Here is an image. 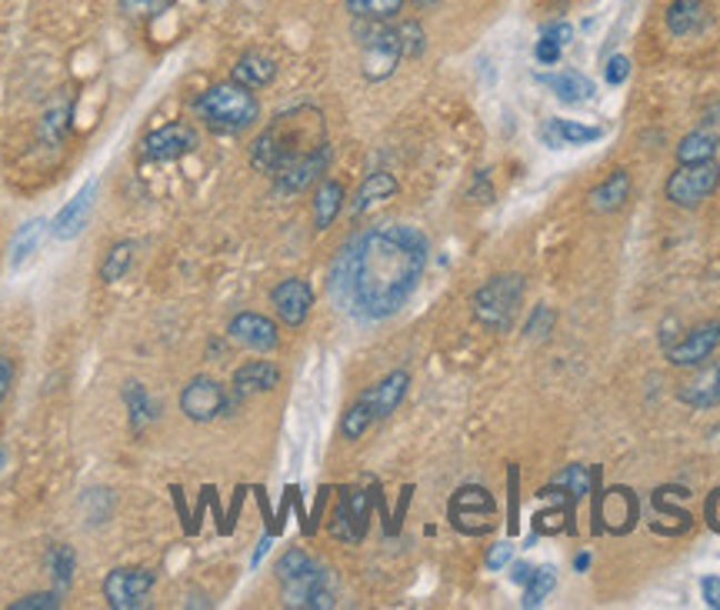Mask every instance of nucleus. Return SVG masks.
<instances>
[{
    "instance_id": "obj_1",
    "label": "nucleus",
    "mask_w": 720,
    "mask_h": 610,
    "mask_svg": "<svg viewBox=\"0 0 720 610\" xmlns=\"http://www.w3.org/2000/svg\"><path fill=\"white\" fill-rule=\"evenodd\" d=\"M427 237L410 223L370 227L337 253L330 293L357 320H387L413 297L427 270Z\"/></svg>"
},
{
    "instance_id": "obj_2",
    "label": "nucleus",
    "mask_w": 720,
    "mask_h": 610,
    "mask_svg": "<svg viewBox=\"0 0 720 610\" xmlns=\"http://www.w3.org/2000/svg\"><path fill=\"white\" fill-rule=\"evenodd\" d=\"M327 120L317 107L300 103L283 113H277L250 143V163L253 170L267 173L270 180L280 177L283 170L317 157L327 150Z\"/></svg>"
},
{
    "instance_id": "obj_3",
    "label": "nucleus",
    "mask_w": 720,
    "mask_h": 610,
    "mask_svg": "<svg viewBox=\"0 0 720 610\" xmlns=\"http://www.w3.org/2000/svg\"><path fill=\"white\" fill-rule=\"evenodd\" d=\"M193 113L217 133H240L257 123L260 103L250 93V87H240L237 80L213 83L203 93L193 97Z\"/></svg>"
},
{
    "instance_id": "obj_4",
    "label": "nucleus",
    "mask_w": 720,
    "mask_h": 610,
    "mask_svg": "<svg viewBox=\"0 0 720 610\" xmlns=\"http://www.w3.org/2000/svg\"><path fill=\"white\" fill-rule=\"evenodd\" d=\"M520 303H523V277L520 273H497V277L483 280L470 297L473 317L493 333H507L513 327Z\"/></svg>"
},
{
    "instance_id": "obj_5",
    "label": "nucleus",
    "mask_w": 720,
    "mask_h": 610,
    "mask_svg": "<svg viewBox=\"0 0 720 610\" xmlns=\"http://www.w3.org/2000/svg\"><path fill=\"white\" fill-rule=\"evenodd\" d=\"M357 37H360V70L367 80H387L397 63L403 60L397 27L387 20H357Z\"/></svg>"
},
{
    "instance_id": "obj_6",
    "label": "nucleus",
    "mask_w": 720,
    "mask_h": 610,
    "mask_svg": "<svg viewBox=\"0 0 720 610\" xmlns=\"http://www.w3.org/2000/svg\"><path fill=\"white\" fill-rule=\"evenodd\" d=\"M377 493L380 487L373 483L370 490H360V487H343L340 490V500L330 513V533L343 543H360L367 537V527H370V510L377 507Z\"/></svg>"
},
{
    "instance_id": "obj_7",
    "label": "nucleus",
    "mask_w": 720,
    "mask_h": 610,
    "mask_svg": "<svg viewBox=\"0 0 720 610\" xmlns=\"http://www.w3.org/2000/svg\"><path fill=\"white\" fill-rule=\"evenodd\" d=\"M720 183V167L713 160H700V163H680L670 180H667V200L673 207L693 210L700 207Z\"/></svg>"
},
{
    "instance_id": "obj_8",
    "label": "nucleus",
    "mask_w": 720,
    "mask_h": 610,
    "mask_svg": "<svg viewBox=\"0 0 720 610\" xmlns=\"http://www.w3.org/2000/svg\"><path fill=\"white\" fill-rule=\"evenodd\" d=\"M493 513H497V500L490 497L487 487L467 483L450 497V523L453 530L467 533V537H483L493 530Z\"/></svg>"
},
{
    "instance_id": "obj_9",
    "label": "nucleus",
    "mask_w": 720,
    "mask_h": 610,
    "mask_svg": "<svg viewBox=\"0 0 720 610\" xmlns=\"http://www.w3.org/2000/svg\"><path fill=\"white\" fill-rule=\"evenodd\" d=\"M197 147H200V133L190 123L173 120V123H163V127L150 130L140 140V157L147 163H167V160H180V157L193 153Z\"/></svg>"
},
{
    "instance_id": "obj_10",
    "label": "nucleus",
    "mask_w": 720,
    "mask_h": 610,
    "mask_svg": "<svg viewBox=\"0 0 720 610\" xmlns=\"http://www.w3.org/2000/svg\"><path fill=\"white\" fill-rule=\"evenodd\" d=\"M153 580L157 577L147 567H117L103 577V597L113 610H137L147 603Z\"/></svg>"
},
{
    "instance_id": "obj_11",
    "label": "nucleus",
    "mask_w": 720,
    "mask_h": 610,
    "mask_svg": "<svg viewBox=\"0 0 720 610\" xmlns=\"http://www.w3.org/2000/svg\"><path fill=\"white\" fill-rule=\"evenodd\" d=\"M227 400H230V393L213 377H203V373L187 380V387L180 390V410L193 423H207V420L227 413Z\"/></svg>"
},
{
    "instance_id": "obj_12",
    "label": "nucleus",
    "mask_w": 720,
    "mask_h": 610,
    "mask_svg": "<svg viewBox=\"0 0 720 610\" xmlns=\"http://www.w3.org/2000/svg\"><path fill=\"white\" fill-rule=\"evenodd\" d=\"M283 607H297V610H327V607H333V590L327 583V570L320 563H313L307 573L287 580L283 583Z\"/></svg>"
},
{
    "instance_id": "obj_13",
    "label": "nucleus",
    "mask_w": 720,
    "mask_h": 610,
    "mask_svg": "<svg viewBox=\"0 0 720 610\" xmlns=\"http://www.w3.org/2000/svg\"><path fill=\"white\" fill-rule=\"evenodd\" d=\"M637 513H640V503L630 487H610L607 493L597 497V530L627 533L633 530Z\"/></svg>"
},
{
    "instance_id": "obj_14",
    "label": "nucleus",
    "mask_w": 720,
    "mask_h": 610,
    "mask_svg": "<svg viewBox=\"0 0 720 610\" xmlns=\"http://www.w3.org/2000/svg\"><path fill=\"white\" fill-rule=\"evenodd\" d=\"M97 193H100V180L97 177H90L63 207H60V213L53 217V223H50V233L57 237V240H70V237H77L83 227H87V220H90V213H93V203H97Z\"/></svg>"
},
{
    "instance_id": "obj_15",
    "label": "nucleus",
    "mask_w": 720,
    "mask_h": 610,
    "mask_svg": "<svg viewBox=\"0 0 720 610\" xmlns=\"http://www.w3.org/2000/svg\"><path fill=\"white\" fill-rule=\"evenodd\" d=\"M227 337L247 350H257V353H267L280 343V333H277V323L267 317V313H257V310H243L237 313L230 323H227Z\"/></svg>"
},
{
    "instance_id": "obj_16",
    "label": "nucleus",
    "mask_w": 720,
    "mask_h": 610,
    "mask_svg": "<svg viewBox=\"0 0 720 610\" xmlns=\"http://www.w3.org/2000/svg\"><path fill=\"white\" fill-rule=\"evenodd\" d=\"M270 303H273L277 317H280L287 327H300V323L310 317L313 290H310L307 280H300V277H287V280H280V283L270 290Z\"/></svg>"
},
{
    "instance_id": "obj_17",
    "label": "nucleus",
    "mask_w": 720,
    "mask_h": 610,
    "mask_svg": "<svg viewBox=\"0 0 720 610\" xmlns=\"http://www.w3.org/2000/svg\"><path fill=\"white\" fill-rule=\"evenodd\" d=\"M720 347V320H707L700 327H693L683 340L667 347V360L677 367H697L703 363L713 350Z\"/></svg>"
},
{
    "instance_id": "obj_18",
    "label": "nucleus",
    "mask_w": 720,
    "mask_h": 610,
    "mask_svg": "<svg viewBox=\"0 0 720 610\" xmlns=\"http://www.w3.org/2000/svg\"><path fill=\"white\" fill-rule=\"evenodd\" d=\"M407 387H410V373H407V370H390L380 383H373V387L363 390L360 397L370 403L373 420H383V417H390V413L403 403Z\"/></svg>"
},
{
    "instance_id": "obj_19",
    "label": "nucleus",
    "mask_w": 720,
    "mask_h": 610,
    "mask_svg": "<svg viewBox=\"0 0 720 610\" xmlns=\"http://www.w3.org/2000/svg\"><path fill=\"white\" fill-rule=\"evenodd\" d=\"M280 383V367L270 360H247L233 370V393L243 400L250 393H267Z\"/></svg>"
},
{
    "instance_id": "obj_20",
    "label": "nucleus",
    "mask_w": 720,
    "mask_h": 610,
    "mask_svg": "<svg viewBox=\"0 0 720 610\" xmlns=\"http://www.w3.org/2000/svg\"><path fill=\"white\" fill-rule=\"evenodd\" d=\"M540 137L547 147L560 150V147H580V143H593L603 137V127H587V123H577V120H557L550 117L543 127H540Z\"/></svg>"
},
{
    "instance_id": "obj_21",
    "label": "nucleus",
    "mask_w": 720,
    "mask_h": 610,
    "mask_svg": "<svg viewBox=\"0 0 720 610\" xmlns=\"http://www.w3.org/2000/svg\"><path fill=\"white\" fill-rule=\"evenodd\" d=\"M680 400L687 407H713L720 400V363H703L687 383H680Z\"/></svg>"
},
{
    "instance_id": "obj_22",
    "label": "nucleus",
    "mask_w": 720,
    "mask_h": 610,
    "mask_svg": "<svg viewBox=\"0 0 720 610\" xmlns=\"http://www.w3.org/2000/svg\"><path fill=\"white\" fill-rule=\"evenodd\" d=\"M273 77H277V60L260 53V50H247L243 57H237V63L230 70V80H237L240 87H250V90L267 87Z\"/></svg>"
},
{
    "instance_id": "obj_23",
    "label": "nucleus",
    "mask_w": 720,
    "mask_h": 610,
    "mask_svg": "<svg viewBox=\"0 0 720 610\" xmlns=\"http://www.w3.org/2000/svg\"><path fill=\"white\" fill-rule=\"evenodd\" d=\"M557 100L563 103H580L593 97V80L580 70H557V73H540L537 77Z\"/></svg>"
},
{
    "instance_id": "obj_24",
    "label": "nucleus",
    "mask_w": 720,
    "mask_h": 610,
    "mask_svg": "<svg viewBox=\"0 0 720 610\" xmlns=\"http://www.w3.org/2000/svg\"><path fill=\"white\" fill-rule=\"evenodd\" d=\"M123 403H127V420H130V427H133L137 433L147 430V427L157 420V413H160V403L150 397V390H147L140 380L123 383Z\"/></svg>"
},
{
    "instance_id": "obj_25",
    "label": "nucleus",
    "mask_w": 720,
    "mask_h": 610,
    "mask_svg": "<svg viewBox=\"0 0 720 610\" xmlns=\"http://www.w3.org/2000/svg\"><path fill=\"white\" fill-rule=\"evenodd\" d=\"M327 163H330V147L320 150L317 157H310V160H303V163L283 170L280 177H273V187H277L280 193H300L307 183H313V180L327 170Z\"/></svg>"
},
{
    "instance_id": "obj_26",
    "label": "nucleus",
    "mask_w": 720,
    "mask_h": 610,
    "mask_svg": "<svg viewBox=\"0 0 720 610\" xmlns=\"http://www.w3.org/2000/svg\"><path fill=\"white\" fill-rule=\"evenodd\" d=\"M47 227H50V223H47L43 217H30L27 223L17 227V233H13V240H10V267H13V270H20V267L37 253V247H40Z\"/></svg>"
},
{
    "instance_id": "obj_27",
    "label": "nucleus",
    "mask_w": 720,
    "mask_h": 610,
    "mask_svg": "<svg viewBox=\"0 0 720 610\" xmlns=\"http://www.w3.org/2000/svg\"><path fill=\"white\" fill-rule=\"evenodd\" d=\"M627 197H630V173H627V170H613L603 183H597V187L590 190V210L610 213V210H617Z\"/></svg>"
},
{
    "instance_id": "obj_28",
    "label": "nucleus",
    "mask_w": 720,
    "mask_h": 610,
    "mask_svg": "<svg viewBox=\"0 0 720 610\" xmlns=\"http://www.w3.org/2000/svg\"><path fill=\"white\" fill-rule=\"evenodd\" d=\"M703 23H707V7H703V0H673V3L667 7V30H670L673 37L697 33Z\"/></svg>"
},
{
    "instance_id": "obj_29",
    "label": "nucleus",
    "mask_w": 720,
    "mask_h": 610,
    "mask_svg": "<svg viewBox=\"0 0 720 610\" xmlns=\"http://www.w3.org/2000/svg\"><path fill=\"white\" fill-rule=\"evenodd\" d=\"M343 210V183L340 180H323L317 187V197H313V227L317 230H327Z\"/></svg>"
},
{
    "instance_id": "obj_30",
    "label": "nucleus",
    "mask_w": 720,
    "mask_h": 610,
    "mask_svg": "<svg viewBox=\"0 0 720 610\" xmlns=\"http://www.w3.org/2000/svg\"><path fill=\"white\" fill-rule=\"evenodd\" d=\"M397 193V180L390 177V173H383V170H377V173H370L363 183H360V190H357V197H353V217H360L367 207H373V203H380V200H387V197H393Z\"/></svg>"
},
{
    "instance_id": "obj_31",
    "label": "nucleus",
    "mask_w": 720,
    "mask_h": 610,
    "mask_svg": "<svg viewBox=\"0 0 720 610\" xmlns=\"http://www.w3.org/2000/svg\"><path fill=\"white\" fill-rule=\"evenodd\" d=\"M717 147H720V140H717L713 130H707V127H703V130H690V133L677 143V160H680V163L713 160Z\"/></svg>"
},
{
    "instance_id": "obj_32",
    "label": "nucleus",
    "mask_w": 720,
    "mask_h": 610,
    "mask_svg": "<svg viewBox=\"0 0 720 610\" xmlns=\"http://www.w3.org/2000/svg\"><path fill=\"white\" fill-rule=\"evenodd\" d=\"M47 573L53 577L57 593H63V590L73 583V573H77V553H73V547L53 543V547L47 550Z\"/></svg>"
},
{
    "instance_id": "obj_33",
    "label": "nucleus",
    "mask_w": 720,
    "mask_h": 610,
    "mask_svg": "<svg viewBox=\"0 0 720 610\" xmlns=\"http://www.w3.org/2000/svg\"><path fill=\"white\" fill-rule=\"evenodd\" d=\"M567 43H570V27H567V23H547V27L540 30V40H537V47H533V57H537L540 63H557Z\"/></svg>"
},
{
    "instance_id": "obj_34",
    "label": "nucleus",
    "mask_w": 720,
    "mask_h": 610,
    "mask_svg": "<svg viewBox=\"0 0 720 610\" xmlns=\"http://www.w3.org/2000/svg\"><path fill=\"white\" fill-rule=\"evenodd\" d=\"M130 267H133V243H130V240H117V243L107 250L103 263H100V280H103V283H117V280L127 277Z\"/></svg>"
},
{
    "instance_id": "obj_35",
    "label": "nucleus",
    "mask_w": 720,
    "mask_h": 610,
    "mask_svg": "<svg viewBox=\"0 0 720 610\" xmlns=\"http://www.w3.org/2000/svg\"><path fill=\"white\" fill-rule=\"evenodd\" d=\"M370 423H373V410H370V403L363 397H357L347 407V413L340 417V437L343 440H360L370 430Z\"/></svg>"
},
{
    "instance_id": "obj_36",
    "label": "nucleus",
    "mask_w": 720,
    "mask_h": 610,
    "mask_svg": "<svg viewBox=\"0 0 720 610\" xmlns=\"http://www.w3.org/2000/svg\"><path fill=\"white\" fill-rule=\"evenodd\" d=\"M70 113H73L70 103H53V107H47L43 117H40V127H37L40 140H47V143H60L63 133L70 130Z\"/></svg>"
},
{
    "instance_id": "obj_37",
    "label": "nucleus",
    "mask_w": 720,
    "mask_h": 610,
    "mask_svg": "<svg viewBox=\"0 0 720 610\" xmlns=\"http://www.w3.org/2000/svg\"><path fill=\"white\" fill-rule=\"evenodd\" d=\"M403 0H347V13L353 20H393Z\"/></svg>"
},
{
    "instance_id": "obj_38",
    "label": "nucleus",
    "mask_w": 720,
    "mask_h": 610,
    "mask_svg": "<svg viewBox=\"0 0 720 610\" xmlns=\"http://www.w3.org/2000/svg\"><path fill=\"white\" fill-rule=\"evenodd\" d=\"M550 483H557V487H563L567 493H573V497L580 500V497H587V493H590V483H593V473H590L587 467H580V463H570V467H563V470H557Z\"/></svg>"
},
{
    "instance_id": "obj_39",
    "label": "nucleus",
    "mask_w": 720,
    "mask_h": 610,
    "mask_svg": "<svg viewBox=\"0 0 720 610\" xmlns=\"http://www.w3.org/2000/svg\"><path fill=\"white\" fill-rule=\"evenodd\" d=\"M553 583H557V570H553L550 563H547V567H537L533 577L523 583V600H520V603H523V607H537V603L553 590Z\"/></svg>"
},
{
    "instance_id": "obj_40",
    "label": "nucleus",
    "mask_w": 720,
    "mask_h": 610,
    "mask_svg": "<svg viewBox=\"0 0 720 610\" xmlns=\"http://www.w3.org/2000/svg\"><path fill=\"white\" fill-rule=\"evenodd\" d=\"M313 563H317V560H313V557H310L307 550H297V547H293V550H287V553H283V557L277 560L273 573H277V580H280V583H287V580H293V577L307 573V570H310Z\"/></svg>"
},
{
    "instance_id": "obj_41",
    "label": "nucleus",
    "mask_w": 720,
    "mask_h": 610,
    "mask_svg": "<svg viewBox=\"0 0 720 610\" xmlns=\"http://www.w3.org/2000/svg\"><path fill=\"white\" fill-rule=\"evenodd\" d=\"M117 3H120V13L130 20H153L167 13L173 0H117Z\"/></svg>"
},
{
    "instance_id": "obj_42",
    "label": "nucleus",
    "mask_w": 720,
    "mask_h": 610,
    "mask_svg": "<svg viewBox=\"0 0 720 610\" xmlns=\"http://www.w3.org/2000/svg\"><path fill=\"white\" fill-rule=\"evenodd\" d=\"M507 530L510 537L520 530V470L513 463L507 470Z\"/></svg>"
},
{
    "instance_id": "obj_43",
    "label": "nucleus",
    "mask_w": 720,
    "mask_h": 610,
    "mask_svg": "<svg viewBox=\"0 0 720 610\" xmlns=\"http://www.w3.org/2000/svg\"><path fill=\"white\" fill-rule=\"evenodd\" d=\"M397 37H400V50H403V57H420L423 47H427L423 27H420L417 20H403V23H397Z\"/></svg>"
},
{
    "instance_id": "obj_44",
    "label": "nucleus",
    "mask_w": 720,
    "mask_h": 610,
    "mask_svg": "<svg viewBox=\"0 0 720 610\" xmlns=\"http://www.w3.org/2000/svg\"><path fill=\"white\" fill-rule=\"evenodd\" d=\"M550 327H553V310L550 307H537L533 313H530V320H527V327H523V333L530 337V340H547V333H550Z\"/></svg>"
},
{
    "instance_id": "obj_45",
    "label": "nucleus",
    "mask_w": 720,
    "mask_h": 610,
    "mask_svg": "<svg viewBox=\"0 0 720 610\" xmlns=\"http://www.w3.org/2000/svg\"><path fill=\"white\" fill-rule=\"evenodd\" d=\"M60 607V593H27L10 603V610H53Z\"/></svg>"
},
{
    "instance_id": "obj_46",
    "label": "nucleus",
    "mask_w": 720,
    "mask_h": 610,
    "mask_svg": "<svg viewBox=\"0 0 720 610\" xmlns=\"http://www.w3.org/2000/svg\"><path fill=\"white\" fill-rule=\"evenodd\" d=\"M603 73H607V83H610V87H617V83H623V80L630 77V60H627L623 53H617V57H610V60H607Z\"/></svg>"
},
{
    "instance_id": "obj_47",
    "label": "nucleus",
    "mask_w": 720,
    "mask_h": 610,
    "mask_svg": "<svg viewBox=\"0 0 720 610\" xmlns=\"http://www.w3.org/2000/svg\"><path fill=\"white\" fill-rule=\"evenodd\" d=\"M170 493H173V510H177V517L183 520V533H190V537H193V513L187 510V497H183V490L173 483V487H170Z\"/></svg>"
},
{
    "instance_id": "obj_48",
    "label": "nucleus",
    "mask_w": 720,
    "mask_h": 610,
    "mask_svg": "<svg viewBox=\"0 0 720 610\" xmlns=\"http://www.w3.org/2000/svg\"><path fill=\"white\" fill-rule=\"evenodd\" d=\"M510 557H513V547H510V540H503V543H493V547H490V553H487V570H500V567H507V563H510Z\"/></svg>"
},
{
    "instance_id": "obj_49",
    "label": "nucleus",
    "mask_w": 720,
    "mask_h": 610,
    "mask_svg": "<svg viewBox=\"0 0 720 610\" xmlns=\"http://www.w3.org/2000/svg\"><path fill=\"white\" fill-rule=\"evenodd\" d=\"M243 487H237L233 490V500H230V510L223 513V523H220V533H230L233 530V523H237V517H240V503H243Z\"/></svg>"
},
{
    "instance_id": "obj_50",
    "label": "nucleus",
    "mask_w": 720,
    "mask_h": 610,
    "mask_svg": "<svg viewBox=\"0 0 720 610\" xmlns=\"http://www.w3.org/2000/svg\"><path fill=\"white\" fill-rule=\"evenodd\" d=\"M700 590H703V600L710 607H720V577H703L700 580Z\"/></svg>"
},
{
    "instance_id": "obj_51",
    "label": "nucleus",
    "mask_w": 720,
    "mask_h": 610,
    "mask_svg": "<svg viewBox=\"0 0 720 610\" xmlns=\"http://www.w3.org/2000/svg\"><path fill=\"white\" fill-rule=\"evenodd\" d=\"M10 383H13V363L0 353V400L10 393Z\"/></svg>"
},
{
    "instance_id": "obj_52",
    "label": "nucleus",
    "mask_w": 720,
    "mask_h": 610,
    "mask_svg": "<svg viewBox=\"0 0 720 610\" xmlns=\"http://www.w3.org/2000/svg\"><path fill=\"white\" fill-rule=\"evenodd\" d=\"M533 570H537V567H530V563L517 560V563H510V580H513V583H527V580L533 577Z\"/></svg>"
},
{
    "instance_id": "obj_53",
    "label": "nucleus",
    "mask_w": 720,
    "mask_h": 610,
    "mask_svg": "<svg viewBox=\"0 0 720 610\" xmlns=\"http://www.w3.org/2000/svg\"><path fill=\"white\" fill-rule=\"evenodd\" d=\"M270 537H273V533H263V537H260V543H257V550H253V560H250L253 567H257V563H260V557L267 553V547H270Z\"/></svg>"
},
{
    "instance_id": "obj_54",
    "label": "nucleus",
    "mask_w": 720,
    "mask_h": 610,
    "mask_svg": "<svg viewBox=\"0 0 720 610\" xmlns=\"http://www.w3.org/2000/svg\"><path fill=\"white\" fill-rule=\"evenodd\" d=\"M587 563H590V557H587V553H580V557H577V570H587Z\"/></svg>"
},
{
    "instance_id": "obj_55",
    "label": "nucleus",
    "mask_w": 720,
    "mask_h": 610,
    "mask_svg": "<svg viewBox=\"0 0 720 610\" xmlns=\"http://www.w3.org/2000/svg\"><path fill=\"white\" fill-rule=\"evenodd\" d=\"M3 467H7V447H0V473H3Z\"/></svg>"
},
{
    "instance_id": "obj_56",
    "label": "nucleus",
    "mask_w": 720,
    "mask_h": 610,
    "mask_svg": "<svg viewBox=\"0 0 720 610\" xmlns=\"http://www.w3.org/2000/svg\"><path fill=\"white\" fill-rule=\"evenodd\" d=\"M413 3H420V7H430V3H437V0H413Z\"/></svg>"
}]
</instances>
